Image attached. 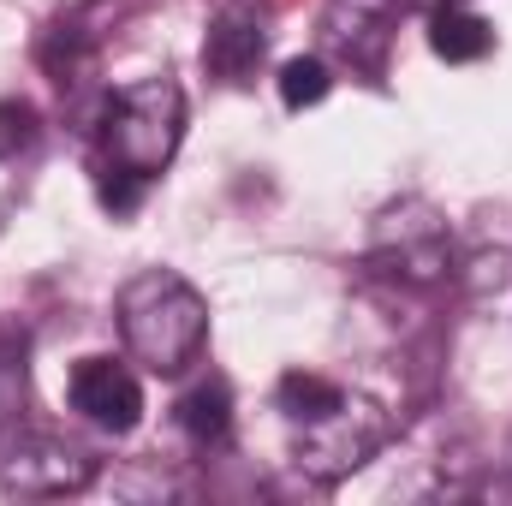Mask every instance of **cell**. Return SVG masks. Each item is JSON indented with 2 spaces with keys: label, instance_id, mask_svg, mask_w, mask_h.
<instances>
[{
  "label": "cell",
  "instance_id": "obj_14",
  "mask_svg": "<svg viewBox=\"0 0 512 506\" xmlns=\"http://www.w3.org/2000/svg\"><path fill=\"white\" fill-rule=\"evenodd\" d=\"M280 102L292 108V114H304V108H316L328 90H334V72H328V60L322 54H298V60H286L280 66Z\"/></svg>",
  "mask_w": 512,
  "mask_h": 506
},
{
  "label": "cell",
  "instance_id": "obj_15",
  "mask_svg": "<svg viewBox=\"0 0 512 506\" xmlns=\"http://www.w3.org/2000/svg\"><path fill=\"white\" fill-rule=\"evenodd\" d=\"M36 137H42V114H36V102L6 96V102H0V161L30 155V149H36Z\"/></svg>",
  "mask_w": 512,
  "mask_h": 506
},
{
  "label": "cell",
  "instance_id": "obj_11",
  "mask_svg": "<svg viewBox=\"0 0 512 506\" xmlns=\"http://www.w3.org/2000/svg\"><path fill=\"white\" fill-rule=\"evenodd\" d=\"M179 429L197 441V447H221L233 435V387L221 376H203L197 387H185L179 399Z\"/></svg>",
  "mask_w": 512,
  "mask_h": 506
},
{
  "label": "cell",
  "instance_id": "obj_13",
  "mask_svg": "<svg viewBox=\"0 0 512 506\" xmlns=\"http://www.w3.org/2000/svg\"><path fill=\"white\" fill-rule=\"evenodd\" d=\"M346 387L328 376H316V370H286L280 387H274V399H280V411H286V423H304V417H316V411H328L334 399H340Z\"/></svg>",
  "mask_w": 512,
  "mask_h": 506
},
{
  "label": "cell",
  "instance_id": "obj_2",
  "mask_svg": "<svg viewBox=\"0 0 512 506\" xmlns=\"http://www.w3.org/2000/svg\"><path fill=\"white\" fill-rule=\"evenodd\" d=\"M102 167H120L131 179H161L185 143V90L173 72H149L126 90L108 96L102 108Z\"/></svg>",
  "mask_w": 512,
  "mask_h": 506
},
{
  "label": "cell",
  "instance_id": "obj_10",
  "mask_svg": "<svg viewBox=\"0 0 512 506\" xmlns=\"http://www.w3.org/2000/svg\"><path fill=\"white\" fill-rule=\"evenodd\" d=\"M429 48L447 60V66H471L495 48V24L483 12H465L459 0L453 6H435L429 12Z\"/></svg>",
  "mask_w": 512,
  "mask_h": 506
},
{
  "label": "cell",
  "instance_id": "obj_5",
  "mask_svg": "<svg viewBox=\"0 0 512 506\" xmlns=\"http://www.w3.org/2000/svg\"><path fill=\"white\" fill-rule=\"evenodd\" d=\"M96 483V459L48 429H6L0 435V489L6 495H36V501H54V495H78Z\"/></svg>",
  "mask_w": 512,
  "mask_h": 506
},
{
  "label": "cell",
  "instance_id": "obj_17",
  "mask_svg": "<svg viewBox=\"0 0 512 506\" xmlns=\"http://www.w3.org/2000/svg\"><path fill=\"white\" fill-rule=\"evenodd\" d=\"M405 6H429L435 12V6H453V0H405Z\"/></svg>",
  "mask_w": 512,
  "mask_h": 506
},
{
  "label": "cell",
  "instance_id": "obj_4",
  "mask_svg": "<svg viewBox=\"0 0 512 506\" xmlns=\"http://www.w3.org/2000/svg\"><path fill=\"white\" fill-rule=\"evenodd\" d=\"M370 268L405 286H435L453 274V227L429 197H399L370 221Z\"/></svg>",
  "mask_w": 512,
  "mask_h": 506
},
{
  "label": "cell",
  "instance_id": "obj_16",
  "mask_svg": "<svg viewBox=\"0 0 512 506\" xmlns=\"http://www.w3.org/2000/svg\"><path fill=\"white\" fill-rule=\"evenodd\" d=\"M477 501H512V471H501V477H483V483H477Z\"/></svg>",
  "mask_w": 512,
  "mask_h": 506
},
{
  "label": "cell",
  "instance_id": "obj_1",
  "mask_svg": "<svg viewBox=\"0 0 512 506\" xmlns=\"http://www.w3.org/2000/svg\"><path fill=\"white\" fill-rule=\"evenodd\" d=\"M114 322L149 376H185L209 346V298L173 268H137L114 292Z\"/></svg>",
  "mask_w": 512,
  "mask_h": 506
},
{
  "label": "cell",
  "instance_id": "obj_12",
  "mask_svg": "<svg viewBox=\"0 0 512 506\" xmlns=\"http://www.w3.org/2000/svg\"><path fill=\"white\" fill-rule=\"evenodd\" d=\"M30 399V334L18 322H0V435L24 417Z\"/></svg>",
  "mask_w": 512,
  "mask_h": 506
},
{
  "label": "cell",
  "instance_id": "obj_6",
  "mask_svg": "<svg viewBox=\"0 0 512 506\" xmlns=\"http://www.w3.org/2000/svg\"><path fill=\"white\" fill-rule=\"evenodd\" d=\"M405 0H322V48L358 78H387Z\"/></svg>",
  "mask_w": 512,
  "mask_h": 506
},
{
  "label": "cell",
  "instance_id": "obj_7",
  "mask_svg": "<svg viewBox=\"0 0 512 506\" xmlns=\"http://www.w3.org/2000/svg\"><path fill=\"white\" fill-rule=\"evenodd\" d=\"M268 36H274V6L268 0H227L215 18H209V36H203V66L221 78V84H251L262 54H268Z\"/></svg>",
  "mask_w": 512,
  "mask_h": 506
},
{
  "label": "cell",
  "instance_id": "obj_9",
  "mask_svg": "<svg viewBox=\"0 0 512 506\" xmlns=\"http://www.w3.org/2000/svg\"><path fill=\"white\" fill-rule=\"evenodd\" d=\"M108 12H114V0H84V6L60 12V18L42 30L36 54H42V66L54 72V84H72V78L84 72V60L102 48V24H108Z\"/></svg>",
  "mask_w": 512,
  "mask_h": 506
},
{
  "label": "cell",
  "instance_id": "obj_3",
  "mask_svg": "<svg viewBox=\"0 0 512 506\" xmlns=\"http://www.w3.org/2000/svg\"><path fill=\"white\" fill-rule=\"evenodd\" d=\"M387 435H393V423H387L382 405L346 387L328 411L292 423V465L304 477H316V483H340V477L364 471L382 453Z\"/></svg>",
  "mask_w": 512,
  "mask_h": 506
},
{
  "label": "cell",
  "instance_id": "obj_8",
  "mask_svg": "<svg viewBox=\"0 0 512 506\" xmlns=\"http://www.w3.org/2000/svg\"><path fill=\"white\" fill-rule=\"evenodd\" d=\"M72 411L102 435H131L143 423V381L120 358H84L72 370Z\"/></svg>",
  "mask_w": 512,
  "mask_h": 506
}]
</instances>
